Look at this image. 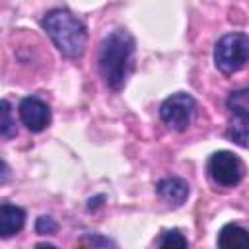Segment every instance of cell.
Listing matches in <instances>:
<instances>
[{
    "instance_id": "obj_7",
    "label": "cell",
    "mask_w": 249,
    "mask_h": 249,
    "mask_svg": "<svg viewBox=\"0 0 249 249\" xmlns=\"http://www.w3.org/2000/svg\"><path fill=\"white\" fill-rule=\"evenodd\" d=\"M158 196L173 208H179L189 198V183L181 177H163L156 185Z\"/></svg>"
},
{
    "instance_id": "obj_3",
    "label": "cell",
    "mask_w": 249,
    "mask_h": 249,
    "mask_svg": "<svg viewBox=\"0 0 249 249\" xmlns=\"http://www.w3.org/2000/svg\"><path fill=\"white\" fill-rule=\"evenodd\" d=\"M249 62V35L231 31L218 39L214 47V64L216 68L230 76L239 72Z\"/></svg>"
},
{
    "instance_id": "obj_1",
    "label": "cell",
    "mask_w": 249,
    "mask_h": 249,
    "mask_svg": "<svg viewBox=\"0 0 249 249\" xmlns=\"http://www.w3.org/2000/svg\"><path fill=\"white\" fill-rule=\"evenodd\" d=\"M134 47V37L126 29H115L103 37L97 53V68L111 91H121L126 86L132 72Z\"/></svg>"
},
{
    "instance_id": "obj_6",
    "label": "cell",
    "mask_w": 249,
    "mask_h": 249,
    "mask_svg": "<svg viewBox=\"0 0 249 249\" xmlns=\"http://www.w3.org/2000/svg\"><path fill=\"white\" fill-rule=\"evenodd\" d=\"M18 113H19V119H21L23 126L29 132H41L51 124V109L37 95L23 97L18 105Z\"/></svg>"
},
{
    "instance_id": "obj_10",
    "label": "cell",
    "mask_w": 249,
    "mask_h": 249,
    "mask_svg": "<svg viewBox=\"0 0 249 249\" xmlns=\"http://www.w3.org/2000/svg\"><path fill=\"white\" fill-rule=\"evenodd\" d=\"M226 107H228L231 119L249 123V88L231 91L226 99Z\"/></svg>"
},
{
    "instance_id": "obj_17",
    "label": "cell",
    "mask_w": 249,
    "mask_h": 249,
    "mask_svg": "<svg viewBox=\"0 0 249 249\" xmlns=\"http://www.w3.org/2000/svg\"><path fill=\"white\" fill-rule=\"evenodd\" d=\"M8 173H10V169H8V163H6V161H2V179H0V183H2V185L8 181Z\"/></svg>"
},
{
    "instance_id": "obj_11",
    "label": "cell",
    "mask_w": 249,
    "mask_h": 249,
    "mask_svg": "<svg viewBox=\"0 0 249 249\" xmlns=\"http://www.w3.org/2000/svg\"><path fill=\"white\" fill-rule=\"evenodd\" d=\"M226 136H228L233 144H237V146H241V148H249V123L231 119V124L228 126Z\"/></svg>"
},
{
    "instance_id": "obj_13",
    "label": "cell",
    "mask_w": 249,
    "mask_h": 249,
    "mask_svg": "<svg viewBox=\"0 0 249 249\" xmlns=\"http://www.w3.org/2000/svg\"><path fill=\"white\" fill-rule=\"evenodd\" d=\"M0 134L4 140L12 138L18 134V128H16V119H14V113H12V105L8 99H2V123H0Z\"/></svg>"
},
{
    "instance_id": "obj_5",
    "label": "cell",
    "mask_w": 249,
    "mask_h": 249,
    "mask_svg": "<svg viewBox=\"0 0 249 249\" xmlns=\"http://www.w3.org/2000/svg\"><path fill=\"white\" fill-rule=\"evenodd\" d=\"M196 113V101L193 95L179 91L163 99L160 105V119L175 132H185Z\"/></svg>"
},
{
    "instance_id": "obj_12",
    "label": "cell",
    "mask_w": 249,
    "mask_h": 249,
    "mask_svg": "<svg viewBox=\"0 0 249 249\" xmlns=\"http://www.w3.org/2000/svg\"><path fill=\"white\" fill-rule=\"evenodd\" d=\"M156 243V247H179V249H185V247H189V241H187V237L181 233V230H177V228H173V230H163L161 231V235L154 241Z\"/></svg>"
},
{
    "instance_id": "obj_14",
    "label": "cell",
    "mask_w": 249,
    "mask_h": 249,
    "mask_svg": "<svg viewBox=\"0 0 249 249\" xmlns=\"http://www.w3.org/2000/svg\"><path fill=\"white\" fill-rule=\"evenodd\" d=\"M56 230H58V224L51 216H39L37 222H35V231L41 233V235H51Z\"/></svg>"
},
{
    "instance_id": "obj_4",
    "label": "cell",
    "mask_w": 249,
    "mask_h": 249,
    "mask_svg": "<svg viewBox=\"0 0 249 249\" xmlns=\"http://www.w3.org/2000/svg\"><path fill=\"white\" fill-rule=\"evenodd\" d=\"M206 171H208V177L212 179V183H216L218 187L231 189L241 183V179L245 175V165H243L241 158L235 156L233 152L218 150L208 158Z\"/></svg>"
},
{
    "instance_id": "obj_9",
    "label": "cell",
    "mask_w": 249,
    "mask_h": 249,
    "mask_svg": "<svg viewBox=\"0 0 249 249\" xmlns=\"http://www.w3.org/2000/svg\"><path fill=\"white\" fill-rule=\"evenodd\" d=\"M218 247L222 249H249V230L239 224H226L218 231Z\"/></svg>"
},
{
    "instance_id": "obj_15",
    "label": "cell",
    "mask_w": 249,
    "mask_h": 249,
    "mask_svg": "<svg viewBox=\"0 0 249 249\" xmlns=\"http://www.w3.org/2000/svg\"><path fill=\"white\" fill-rule=\"evenodd\" d=\"M80 245H91V247H117L115 241H111L109 237H101V235H84L80 239Z\"/></svg>"
},
{
    "instance_id": "obj_2",
    "label": "cell",
    "mask_w": 249,
    "mask_h": 249,
    "mask_svg": "<svg viewBox=\"0 0 249 249\" xmlns=\"http://www.w3.org/2000/svg\"><path fill=\"white\" fill-rule=\"evenodd\" d=\"M43 31L66 58H82L88 43L86 23L66 8H53L41 19Z\"/></svg>"
},
{
    "instance_id": "obj_8",
    "label": "cell",
    "mask_w": 249,
    "mask_h": 249,
    "mask_svg": "<svg viewBox=\"0 0 249 249\" xmlns=\"http://www.w3.org/2000/svg\"><path fill=\"white\" fill-rule=\"evenodd\" d=\"M25 226V210L21 206L2 202L0 206V235L4 239L19 233Z\"/></svg>"
},
{
    "instance_id": "obj_16",
    "label": "cell",
    "mask_w": 249,
    "mask_h": 249,
    "mask_svg": "<svg viewBox=\"0 0 249 249\" xmlns=\"http://www.w3.org/2000/svg\"><path fill=\"white\" fill-rule=\"evenodd\" d=\"M103 198H105L103 195H99V196H95V198H89V200H88V210H91V208L99 206V204H101L99 200H103Z\"/></svg>"
}]
</instances>
